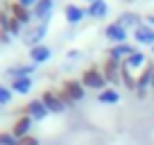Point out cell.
<instances>
[{
	"label": "cell",
	"instance_id": "5b68a950",
	"mask_svg": "<svg viewBox=\"0 0 154 145\" xmlns=\"http://www.w3.org/2000/svg\"><path fill=\"white\" fill-rule=\"evenodd\" d=\"M152 77H154V63H147L143 68V72L138 75V86H136V97L143 100L147 95V86H152Z\"/></svg>",
	"mask_w": 154,
	"mask_h": 145
},
{
	"label": "cell",
	"instance_id": "8fae6325",
	"mask_svg": "<svg viewBox=\"0 0 154 145\" xmlns=\"http://www.w3.org/2000/svg\"><path fill=\"white\" fill-rule=\"evenodd\" d=\"M52 9H54V0H38L36 5H34V9H32V16L36 20H48L50 14H52Z\"/></svg>",
	"mask_w": 154,
	"mask_h": 145
},
{
	"label": "cell",
	"instance_id": "44dd1931",
	"mask_svg": "<svg viewBox=\"0 0 154 145\" xmlns=\"http://www.w3.org/2000/svg\"><path fill=\"white\" fill-rule=\"evenodd\" d=\"M125 66L129 68V70H134V68H140V66H147V57H145L143 52H138V50H136L131 57L125 59Z\"/></svg>",
	"mask_w": 154,
	"mask_h": 145
},
{
	"label": "cell",
	"instance_id": "1f68e13d",
	"mask_svg": "<svg viewBox=\"0 0 154 145\" xmlns=\"http://www.w3.org/2000/svg\"><path fill=\"white\" fill-rule=\"evenodd\" d=\"M152 88H154V77H152Z\"/></svg>",
	"mask_w": 154,
	"mask_h": 145
},
{
	"label": "cell",
	"instance_id": "d6986e66",
	"mask_svg": "<svg viewBox=\"0 0 154 145\" xmlns=\"http://www.w3.org/2000/svg\"><path fill=\"white\" fill-rule=\"evenodd\" d=\"M120 82L125 84L129 91H136V86H138V77L131 75V70L125 66V61H122V66H120Z\"/></svg>",
	"mask_w": 154,
	"mask_h": 145
},
{
	"label": "cell",
	"instance_id": "f1b7e54d",
	"mask_svg": "<svg viewBox=\"0 0 154 145\" xmlns=\"http://www.w3.org/2000/svg\"><path fill=\"white\" fill-rule=\"evenodd\" d=\"M11 41V34L9 32H2V29H0V43H9Z\"/></svg>",
	"mask_w": 154,
	"mask_h": 145
},
{
	"label": "cell",
	"instance_id": "ba28073f",
	"mask_svg": "<svg viewBox=\"0 0 154 145\" xmlns=\"http://www.w3.org/2000/svg\"><path fill=\"white\" fill-rule=\"evenodd\" d=\"M25 116H29L32 120H43L45 116H48V109H45V104L41 102V97H36V100H29L27 104H25Z\"/></svg>",
	"mask_w": 154,
	"mask_h": 145
},
{
	"label": "cell",
	"instance_id": "f546056e",
	"mask_svg": "<svg viewBox=\"0 0 154 145\" xmlns=\"http://www.w3.org/2000/svg\"><path fill=\"white\" fill-rule=\"evenodd\" d=\"M145 25H149V27H154V14L145 16Z\"/></svg>",
	"mask_w": 154,
	"mask_h": 145
},
{
	"label": "cell",
	"instance_id": "603a6c76",
	"mask_svg": "<svg viewBox=\"0 0 154 145\" xmlns=\"http://www.w3.org/2000/svg\"><path fill=\"white\" fill-rule=\"evenodd\" d=\"M0 145H18V138L11 131H0Z\"/></svg>",
	"mask_w": 154,
	"mask_h": 145
},
{
	"label": "cell",
	"instance_id": "d6a6232c",
	"mask_svg": "<svg viewBox=\"0 0 154 145\" xmlns=\"http://www.w3.org/2000/svg\"><path fill=\"white\" fill-rule=\"evenodd\" d=\"M88 2H95V0H88Z\"/></svg>",
	"mask_w": 154,
	"mask_h": 145
},
{
	"label": "cell",
	"instance_id": "9c48e42d",
	"mask_svg": "<svg viewBox=\"0 0 154 145\" xmlns=\"http://www.w3.org/2000/svg\"><path fill=\"white\" fill-rule=\"evenodd\" d=\"M29 129H32V118H29V116H25V113H23V116H18V118H16V122H14V127H11V134H14L16 136V138H25V136H29Z\"/></svg>",
	"mask_w": 154,
	"mask_h": 145
},
{
	"label": "cell",
	"instance_id": "4dcf8cb0",
	"mask_svg": "<svg viewBox=\"0 0 154 145\" xmlns=\"http://www.w3.org/2000/svg\"><path fill=\"white\" fill-rule=\"evenodd\" d=\"M68 59H79V52H77V50H70V52H68Z\"/></svg>",
	"mask_w": 154,
	"mask_h": 145
},
{
	"label": "cell",
	"instance_id": "8992f818",
	"mask_svg": "<svg viewBox=\"0 0 154 145\" xmlns=\"http://www.w3.org/2000/svg\"><path fill=\"white\" fill-rule=\"evenodd\" d=\"M45 32H48V20H41L38 25H34L32 29H27L25 32V43L29 45V48H34V45H41V39L45 36Z\"/></svg>",
	"mask_w": 154,
	"mask_h": 145
},
{
	"label": "cell",
	"instance_id": "ac0fdd59",
	"mask_svg": "<svg viewBox=\"0 0 154 145\" xmlns=\"http://www.w3.org/2000/svg\"><path fill=\"white\" fill-rule=\"evenodd\" d=\"M140 20H143V18H140L136 11H122V14L118 16V23H120L122 27H134V29H136V27H140V25H143Z\"/></svg>",
	"mask_w": 154,
	"mask_h": 145
},
{
	"label": "cell",
	"instance_id": "5bb4252c",
	"mask_svg": "<svg viewBox=\"0 0 154 145\" xmlns=\"http://www.w3.org/2000/svg\"><path fill=\"white\" fill-rule=\"evenodd\" d=\"M63 14H66V20H68L70 25H77L84 16H86V9H82V7H77V5H72V2H68V5L63 7Z\"/></svg>",
	"mask_w": 154,
	"mask_h": 145
},
{
	"label": "cell",
	"instance_id": "83f0119b",
	"mask_svg": "<svg viewBox=\"0 0 154 145\" xmlns=\"http://www.w3.org/2000/svg\"><path fill=\"white\" fill-rule=\"evenodd\" d=\"M16 2H18V5H23L25 9H34V5H36L38 0H16Z\"/></svg>",
	"mask_w": 154,
	"mask_h": 145
},
{
	"label": "cell",
	"instance_id": "ffe728a7",
	"mask_svg": "<svg viewBox=\"0 0 154 145\" xmlns=\"http://www.w3.org/2000/svg\"><path fill=\"white\" fill-rule=\"evenodd\" d=\"M11 91L18 93V95H25V93H29V91H32V77L11 79Z\"/></svg>",
	"mask_w": 154,
	"mask_h": 145
},
{
	"label": "cell",
	"instance_id": "3957f363",
	"mask_svg": "<svg viewBox=\"0 0 154 145\" xmlns=\"http://www.w3.org/2000/svg\"><path fill=\"white\" fill-rule=\"evenodd\" d=\"M41 102L45 104V109L50 113H63L66 111V106H63V102H61L57 91H43L41 93Z\"/></svg>",
	"mask_w": 154,
	"mask_h": 145
},
{
	"label": "cell",
	"instance_id": "277c9868",
	"mask_svg": "<svg viewBox=\"0 0 154 145\" xmlns=\"http://www.w3.org/2000/svg\"><path fill=\"white\" fill-rule=\"evenodd\" d=\"M5 9L9 11V14L14 16L20 25H29V23H32V18H34V16H32V9H25L23 5H18V2H16V0H14V2H5Z\"/></svg>",
	"mask_w": 154,
	"mask_h": 145
},
{
	"label": "cell",
	"instance_id": "7a4b0ae2",
	"mask_svg": "<svg viewBox=\"0 0 154 145\" xmlns=\"http://www.w3.org/2000/svg\"><path fill=\"white\" fill-rule=\"evenodd\" d=\"M120 66H122V61H118V59H113V57L104 59V63H102V75L106 77V82H111V84L120 82Z\"/></svg>",
	"mask_w": 154,
	"mask_h": 145
},
{
	"label": "cell",
	"instance_id": "7c38bea8",
	"mask_svg": "<svg viewBox=\"0 0 154 145\" xmlns=\"http://www.w3.org/2000/svg\"><path fill=\"white\" fill-rule=\"evenodd\" d=\"M52 57V50L48 48V45H34V48H29V59H32V63H45L48 59Z\"/></svg>",
	"mask_w": 154,
	"mask_h": 145
},
{
	"label": "cell",
	"instance_id": "6da1fadb",
	"mask_svg": "<svg viewBox=\"0 0 154 145\" xmlns=\"http://www.w3.org/2000/svg\"><path fill=\"white\" fill-rule=\"evenodd\" d=\"M79 82L84 84V88H95V91H104V84H106V77L102 75V70L97 68H86L82 72V79Z\"/></svg>",
	"mask_w": 154,
	"mask_h": 145
},
{
	"label": "cell",
	"instance_id": "52a82bcc",
	"mask_svg": "<svg viewBox=\"0 0 154 145\" xmlns=\"http://www.w3.org/2000/svg\"><path fill=\"white\" fill-rule=\"evenodd\" d=\"M104 36L109 41H113L116 45H120V43H127V27H122L118 20L116 23H109L104 29Z\"/></svg>",
	"mask_w": 154,
	"mask_h": 145
},
{
	"label": "cell",
	"instance_id": "4316f807",
	"mask_svg": "<svg viewBox=\"0 0 154 145\" xmlns=\"http://www.w3.org/2000/svg\"><path fill=\"white\" fill-rule=\"evenodd\" d=\"M18 145H38V138L29 134V136H25V138H20V140H18Z\"/></svg>",
	"mask_w": 154,
	"mask_h": 145
},
{
	"label": "cell",
	"instance_id": "d4e9b609",
	"mask_svg": "<svg viewBox=\"0 0 154 145\" xmlns=\"http://www.w3.org/2000/svg\"><path fill=\"white\" fill-rule=\"evenodd\" d=\"M9 16H11V14H9ZM20 29H23V25H20L18 20H16L14 16H11V20H9V27H7V32H9L11 36H18V34H20Z\"/></svg>",
	"mask_w": 154,
	"mask_h": 145
},
{
	"label": "cell",
	"instance_id": "7402d4cb",
	"mask_svg": "<svg viewBox=\"0 0 154 145\" xmlns=\"http://www.w3.org/2000/svg\"><path fill=\"white\" fill-rule=\"evenodd\" d=\"M97 100H100L102 104H116V102L120 100V93L116 91V88H104V91L97 95Z\"/></svg>",
	"mask_w": 154,
	"mask_h": 145
},
{
	"label": "cell",
	"instance_id": "836d02e7",
	"mask_svg": "<svg viewBox=\"0 0 154 145\" xmlns=\"http://www.w3.org/2000/svg\"><path fill=\"white\" fill-rule=\"evenodd\" d=\"M152 52H154V45H152Z\"/></svg>",
	"mask_w": 154,
	"mask_h": 145
},
{
	"label": "cell",
	"instance_id": "2e32d148",
	"mask_svg": "<svg viewBox=\"0 0 154 145\" xmlns=\"http://www.w3.org/2000/svg\"><path fill=\"white\" fill-rule=\"evenodd\" d=\"M34 70H36V63H23V66L7 68V75H9L11 79H18V77H29Z\"/></svg>",
	"mask_w": 154,
	"mask_h": 145
},
{
	"label": "cell",
	"instance_id": "484cf974",
	"mask_svg": "<svg viewBox=\"0 0 154 145\" xmlns=\"http://www.w3.org/2000/svg\"><path fill=\"white\" fill-rule=\"evenodd\" d=\"M59 93V97H61V102H63V106H72V104H75V100H72V97L70 95H68V93L66 91H63V88H61V91H57Z\"/></svg>",
	"mask_w": 154,
	"mask_h": 145
},
{
	"label": "cell",
	"instance_id": "4fadbf2b",
	"mask_svg": "<svg viewBox=\"0 0 154 145\" xmlns=\"http://www.w3.org/2000/svg\"><path fill=\"white\" fill-rule=\"evenodd\" d=\"M134 39L138 41V43L143 45H154V27H149V25H140V27L134 29Z\"/></svg>",
	"mask_w": 154,
	"mask_h": 145
},
{
	"label": "cell",
	"instance_id": "cb8c5ba5",
	"mask_svg": "<svg viewBox=\"0 0 154 145\" xmlns=\"http://www.w3.org/2000/svg\"><path fill=\"white\" fill-rule=\"evenodd\" d=\"M11 95H14V93H11V88H7V86H2V84H0V106L9 104V102H11Z\"/></svg>",
	"mask_w": 154,
	"mask_h": 145
},
{
	"label": "cell",
	"instance_id": "30bf717a",
	"mask_svg": "<svg viewBox=\"0 0 154 145\" xmlns=\"http://www.w3.org/2000/svg\"><path fill=\"white\" fill-rule=\"evenodd\" d=\"M61 88H63V91H66V93H68V95H70L75 102L84 100V95H86V88H84V84L79 82V79H66Z\"/></svg>",
	"mask_w": 154,
	"mask_h": 145
},
{
	"label": "cell",
	"instance_id": "e0dca14e",
	"mask_svg": "<svg viewBox=\"0 0 154 145\" xmlns=\"http://www.w3.org/2000/svg\"><path fill=\"white\" fill-rule=\"evenodd\" d=\"M136 50H134V45H129V43H120V45H113V48L109 50V57H113V59H118V61H125L127 57H131Z\"/></svg>",
	"mask_w": 154,
	"mask_h": 145
},
{
	"label": "cell",
	"instance_id": "9a60e30c",
	"mask_svg": "<svg viewBox=\"0 0 154 145\" xmlns=\"http://www.w3.org/2000/svg\"><path fill=\"white\" fill-rule=\"evenodd\" d=\"M86 14L91 16V18H104V16L109 14V5H106V0H95V2H88Z\"/></svg>",
	"mask_w": 154,
	"mask_h": 145
}]
</instances>
